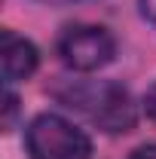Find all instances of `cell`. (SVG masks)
Returning a JSON list of instances; mask_svg holds the SVG:
<instances>
[{"mask_svg":"<svg viewBox=\"0 0 156 159\" xmlns=\"http://www.w3.org/2000/svg\"><path fill=\"white\" fill-rule=\"evenodd\" d=\"M55 98H61L67 107L83 110L98 129L110 135L129 132L135 125V104L129 92L110 80H74L55 89Z\"/></svg>","mask_w":156,"mask_h":159,"instance_id":"1","label":"cell"},{"mask_svg":"<svg viewBox=\"0 0 156 159\" xmlns=\"http://www.w3.org/2000/svg\"><path fill=\"white\" fill-rule=\"evenodd\" d=\"M28 153L31 159H89L92 156V141L86 132L74 122L55 113H43L28 125Z\"/></svg>","mask_w":156,"mask_h":159,"instance_id":"2","label":"cell"},{"mask_svg":"<svg viewBox=\"0 0 156 159\" xmlns=\"http://www.w3.org/2000/svg\"><path fill=\"white\" fill-rule=\"evenodd\" d=\"M58 55L74 70H98L117 55V40L98 25H71L58 37Z\"/></svg>","mask_w":156,"mask_h":159,"instance_id":"3","label":"cell"},{"mask_svg":"<svg viewBox=\"0 0 156 159\" xmlns=\"http://www.w3.org/2000/svg\"><path fill=\"white\" fill-rule=\"evenodd\" d=\"M0 64H3V80L6 83L31 77L37 70V49H34V43L19 37L16 31H3L0 34Z\"/></svg>","mask_w":156,"mask_h":159,"instance_id":"4","label":"cell"},{"mask_svg":"<svg viewBox=\"0 0 156 159\" xmlns=\"http://www.w3.org/2000/svg\"><path fill=\"white\" fill-rule=\"evenodd\" d=\"M3 129H12V119H16V110H19V98L12 95V92H6L3 95Z\"/></svg>","mask_w":156,"mask_h":159,"instance_id":"5","label":"cell"},{"mask_svg":"<svg viewBox=\"0 0 156 159\" xmlns=\"http://www.w3.org/2000/svg\"><path fill=\"white\" fill-rule=\"evenodd\" d=\"M144 110H147V116L156 122V83L147 89V95H144Z\"/></svg>","mask_w":156,"mask_h":159,"instance_id":"6","label":"cell"},{"mask_svg":"<svg viewBox=\"0 0 156 159\" xmlns=\"http://www.w3.org/2000/svg\"><path fill=\"white\" fill-rule=\"evenodd\" d=\"M141 16L150 25H156V0H141Z\"/></svg>","mask_w":156,"mask_h":159,"instance_id":"7","label":"cell"},{"mask_svg":"<svg viewBox=\"0 0 156 159\" xmlns=\"http://www.w3.org/2000/svg\"><path fill=\"white\" fill-rule=\"evenodd\" d=\"M129 159H156V144H144V147H138Z\"/></svg>","mask_w":156,"mask_h":159,"instance_id":"8","label":"cell"},{"mask_svg":"<svg viewBox=\"0 0 156 159\" xmlns=\"http://www.w3.org/2000/svg\"><path fill=\"white\" fill-rule=\"evenodd\" d=\"M43 3H80V0H43Z\"/></svg>","mask_w":156,"mask_h":159,"instance_id":"9","label":"cell"}]
</instances>
